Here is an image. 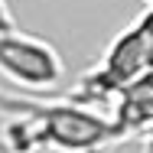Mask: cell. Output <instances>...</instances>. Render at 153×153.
<instances>
[{"label": "cell", "mask_w": 153, "mask_h": 153, "mask_svg": "<svg viewBox=\"0 0 153 153\" xmlns=\"http://www.w3.org/2000/svg\"><path fill=\"white\" fill-rule=\"evenodd\" d=\"M3 153H111L117 147V134L104 114L75 101H46L26 98L0 88Z\"/></svg>", "instance_id": "obj_1"}, {"label": "cell", "mask_w": 153, "mask_h": 153, "mask_svg": "<svg viewBox=\"0 0 153 153\" xmlns=\"http://www.w3.org/2000/svg\"><path fill=\"white\" fill-rule=\"evenodd\" d=\"M108 121L117 134V143L153 130V68L130 78L114 94V114Z\"/></svg>", "instance_id": "obj_3"}, {"label": "cell", "mask_w": 153, "mask_h": 153, "mask_svg": "<svg viewBox=\"0 0 153 153\" xmlns=\"http://www.w3.org/2000/svg\"><path fill=\"white\" fill-rule=\"evenodd\" d=\"M0 78L23 91H56L65 78L59 49L20 26L0 33Z\"/></svg>", "instance_id": "obj_2"}, {"label": "cell", "mask_w": 153, "mask_h": 153, "mask_svg": "<svg viewBox=\"0 0 153 153\" xmlns=\"http://www.w3.org/2000/svg\"><path fill=\"white\" fill-rule=\"evenodd\" d=\"M13 26H20V23H16V16H13L10 3H7V0H0V33L13 30Z\"/></svg>", "instance_id": "obj_4"}]
</instances>
